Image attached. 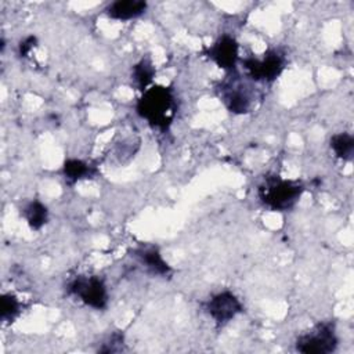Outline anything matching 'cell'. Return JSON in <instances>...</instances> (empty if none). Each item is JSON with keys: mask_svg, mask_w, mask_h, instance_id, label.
I'll return each mask as SVG.
<instances>
[{"mask_svg": "<svg viewBox=\"0 0 354 354\" xmlns=\"http://www.w3.org/2000/svg\"><path fill=\"white\" fill-rule=\"evenodd\" d=\"M330 148L342 160H351L354 153V138L348 133H337L330 137Z\"/></svg>", "mask_w": 354, "mask_h": 354, "instance_id": "4fadbf2b", "label": "cell"}, {"mask_svg": "<svg viewBox=\"0 0 354 354\" xmlns=\"http://www.w3.org/2000/svg\"><path fill=\"white\" fill-rule=\"evenodd\" d=\"M62 173L66 181L69 183H76L82 178H86L91 176L93 169L88 163L80 159H66L64 166H62Z\"/></svg>", "mask_w": 354, "mask_h": 354, "instance_id": "5bb4252c", "label": "cell"}, {"mask_svg": "<svg viewBox=\"0 0 354 354\" xmlns=\"http://www.w3.org/2000/svg\"><path fill=\"white\" fill-rule=\"evenodd\" d=\"M153 77H155V66L149 58H142L131 69L133 83L141 91H145L148 88Z\"/></svg>", "mask_w": 354, "mask_h": 354, "instance_id": "7c38bea8", "label": "cell"}, {"mask_svg": "<svg viewBox=\"0 0 354 354\" xmlns=\"http://www.w3.org/2000/svg\"><path fill=\"white\" fill-rule=\"evenodd\" d=\"M136 109L152 127L166 130L176 115V98L173 90L165 86H152L147 88L137 101Z\"/></svg>", "mask_w": 354, "mask_h": 354, "instance_id": "6da1fadb", "label": "cell"}, {"mask_svg": "<svg viewBox=\"0 0 354 354\" xmlns=\"http://www.w3.org/2000/svg\"><path fill=\"white\" fill-rule=\"evenodd\" d=\"M333 322H319L296 340V350L304 354H329L337 347Z\"/></svg>", "mask_w": 354, "mask_h": 354, "instance_id": "3957f363", "label": "cell"}, {"mask_svg": "<svg viewBox=\"0 0 354 354\" xmlns=\"http://www.w3.org/2000/svg\"><path fill=\"white\" fill-rule=\"evenodd\" d=\"M68 292L95 310H102L108 304V290L100 277H77L69 282Z\"/></svg>", "mask_w": 354, "mask_h": 354, "instance_id": "5b68a950", "label": "cell"}, {"mask_svg": "<svg viewBox=\"0 0 354 354\" xmlns=\"http://www.w3.org/2000/svg\"><path fill=\"white\" fill-rule=\"evenodd\" d=\"M249 77L254 82H274L285 68V57L278 50L267 51L261 58L250 57L242 61Z\"/></svg>", "mask_w": 354, "mask_h": 354, "instance_id": "277c9868", "label": "cell"}, {"mask_svg": "<svg viewBox=\"0 0 354 354\" xmlns=\"http://www.w3.org/2000/svg\"><path fill=\"white\" fill-rule=\"evenodd\" d=\"M22 216L32 230H40L48 220V210L40 201L35 199L24 206Z\"/></svg>", "mask_w": 354, "mask_h": 354, "instance_id": "8fae6325", "label": "cell"}, {"mask_svg": "<svg viewBox=\"0 0 354 354\" xmlns=\"http://www.w3.org/2000/svg\"><path fill=\"white\" fill-rule=\"evenodd\" d=\"M145 10L147 1L144 0H116L105 8V12L112 19L129 21L142 15Z\"/></svg>", "mask_w": 354, "mask_h": 354, "instance_id": "30bf717a", "label": "cell"}, {"mask_svg": "<svg viewBox=\"0 0 354 354\" xmlns=\"http://www.w3.org/2000/svg\"><path fill=\"white\" fill-rule=\"evenodd\" d=\"M243 307L239 299L230 290H223L212 296L206 303L207 314L218 325H224L242 313Z\"/></svg>", "mask_w": 354, "mask_h": 354, "instance_id": "52a82bcc", "label": "cell"}, {"mask_svg": "<svg viewBox=\"0 0 354 354\" xmlns=\"http://www.w3.org/2000/svg\"><path fill=\"white\" fill-rule=\"evenodd\" d=\"M122 346H123V335L119 333V332H113L106 343H104V347L98 348V351L101 353H116V351H120L122 350Z\"/></svg>", "mask_w": 354, "mask_h": 354, "instance_id": "2e32d148", "label": "cell"}, {"mask_svg": "<svg viewBox=\"0 0 354 354\" xmlns=\"http://www.w3.org/2000/svg\"><path fill=\"white\" fill-rule=\"evenodd\" d=\"M19 311H21V304L14 295L6 293L1 296L0 318L3 322H12L18 317Z\"/></svg>", "mask_w": 354, "mask_h": 354, "instance_id": "9a60e30c", "label": "cell"}, {"mask_svg": "<svg viewBox=\"0 0 354 354\" xmlns=\"http://www.w3.org/2000/svg\"><path fill=\"white\" fill-rule=\"evenodd\" d=\"M36 43H37V39H36V36H33V35H29V36H26L25 39H22L21 41H19V46H18V53H19V55L21 57H28L29 55V53L33 50V47L36 46Z\"/></svg>", "mask_w": 354, "mask_h": 354, "instance_id": "e0dca14e", "label": "cell"}, {"mask_svg": "<svg viewBox=\"0 0 354 354\" xmlns=\"http://www.w3.org/2000/svg\"><path fill=\"white\" fill-rule=\"evenodd\" d=\"M220 98L230 112L243 115L253 106V97L249 88L239 79H230L220 87Z\"/></svg>", "mask_w": 354, "mask_h": 354, "instance_id": "8992f818", "label": "cell"}, {"mask_svg": "<svg viewBox=\"0 0 354 354\" xmlns=\"http://www.w3.org/2000/svg\"><path fill=\"white\" fill-rule=\"evenodd\" d=\"M206 54L221 69H225V71L231 72L236 66L239 47H238L236 40L232 36L223 35L210 47H207Z\"/></svg>", "mask_w": 354, "mask_h": 354, "instance_id": "ba28073f", "label": "cell"}, {"mask_svg": "<svg viewBox=\"0 0 354 354\" xmlns=\"http://www.w3.org/2000/svg\"><path fill=\"white\" fill-rule=\"evenodd\" d=\"M304 187L295 180H283L279 177H267L259 187L260 201L271 210L283 212L293 207L300 199Z\"/></svg>", "mask_w": 354, "mask_h": 354, "instance_id": "7a4b0ae2", "label": "cell"}, {"mask_svg": "<svg viewBox=\"0 0 354 354\" xmlns=\"http://www.w3.org/2000/svg\"><path fill=\"white\" fill-rule=\"evenodd\" d=\"M133 256L142 264L149 272L155 275H167L171 268L163 260L159 250L153 246H140L133 250Z\"/></svg>", "mask_w": 354, "mask_h": 354, "instance_id": "9c48e42d", "label": "cell"}]
</instances>
